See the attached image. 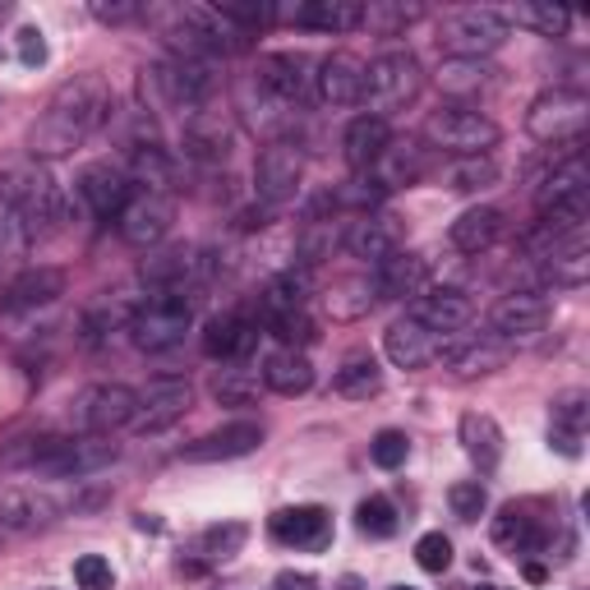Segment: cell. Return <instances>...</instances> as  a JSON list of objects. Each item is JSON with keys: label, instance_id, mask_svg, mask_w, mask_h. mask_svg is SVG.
<instances>
[{"label": "cell", "instance_id": "1", "mask_svg": "<svg viewBox=\"0 0 590 590\" xmlns=\"http://www.w3.org/2000/svg\"><path fill=\"white\" fill-rule=\"evenodd\" d=\"M111 115V88L98 75H79L56 88V98L46 102L42 121L29 130L33 157H69L79 144H88Z\"/></svg>", "mask_w": 590, "mask_h": 590}, {"label": "cell", "instance_id": "2", "mask_svg": "<svg viewBox=\"0 0 590 590\" xmlns=\"http://www.w3.org/2000/svg\"><path fill=\"white\" fill-rule=\"evenodd\" d=\"M10 466H29L33 476L46 480H84L98 470L121 461V447L102 434H79V438H29L19 453L5 457Z\"/></svg>", "mask_w": 590, "mask_h": 590}, {"label": "cell", "instance_id": "3", "mask_svg": "<svg viewBox=\"0 0 590 590\" xmlns=\"http://www.w3.org/2000/svg\"><path fill=\"white\" fill-rule=\"evenodd\" d=\"M424 88V75H420V60L411 52H383L365 65V84H360V107L365 115H379L388 121L392 111L411 107Z\"/></svg>", "mask_w": 590, "mask_h": 590}, {"label": "cell", "instance_id": "4", "mask_svg": "<svg viewBox=\"0 0 590 590\" xmlns=\"http://www.w3.org/2000/svg\"><path fill=\"white\" fill-rule=\"evenodd\" d=\"M424 144L447 153V157H485L499 144V125H493L480 107L447 102V107L430 111V121H424Z\"/></svg>", "mask_w": 590, "mask_h": 590}, {"label": "cell", "instance_id": "5", "mask_svg": "<svg viewBox=\"0 0 590 590\" xmlns=\"http://www.w3.org/2000/svg\"><path fill=\"white\" fill-rule=\"evenodd\" d=\"M438 42L453 60H485L508 42V19L503 10H489V5L447 10L438 19Z\"/></svg>", "mask_w": 590, "mask_h": 590}, {"label": "cell", "instance_id": "6", "mask_svg": "<svg viewBox=\"0 0 590 590\" xmlns=\"http://www.w3.org/2000/svg\"><path fill=\"white\" fill-rule=\"evenodd\" d=\"M194 327V300L185 291H157L148 304H138L130 314V337L138 350H171L185 342V333Z\"/></svg>", "mask_w": 590, "mask_h": 590}, {"label": "cell", "instance_id": "7", "mask_svg": "<svg viewBox=\"0 0 590 590\" xmlns=\"http://www.w3.org/2000/svg\"><path fill=\"white\" fill-rule=\"evenodd\" d=\"M590 125V98L577 88H549V92H539V98L531 102L526 111V130L535 144H581V134Z\"/></svg>", "mask_w": 590, "mask_h": 590}, {"label": "cell", "instance_id": "8", "mask_svg": "<svg viewBox=\"0 0 590 590\" xmlns=\"http://www.w3.org/2000/svg\"><path fill=\"white\" fill-rule=\"evenodd\" d=\"M0 194L19 208V218H23V226H29V235H52L65 222L60 185L46 176L42 167H14L5 176V185H0Z\"/></svg>", "mask_w": 590, "mask_h": 590}, {"label": "cell", "instance_id": "9", "mask_svg": "<svg viewBox=\"0 0 590 590\" xmlns=\"http://www.w3.org/2000/svg\"><path fill=\"white\" fill-rule=\"evenodd\" d=\"M304 176V148L296 138H268V148L254 162V190L264 203H287L300 190Z\"/></svg>", "mask_w": 590, "mask_h": 590}, {"label": "cell", "instance_id": "10", "mask_svg": "<svg viewBox=\"0 0 590 590\" xmlns=\"http://www.w3.org/2000/svg\"><path fill=\"white\" fill-rule=\"evenodd\" d=\"M194 407V388L185 379H153L148 388H134V420L130 430L138 434H157L171 430L176 420H185V411Z\"/></svg>", "mask_w": 590, "mask_h": 590}, {"label": "cell", "instance_id": "11", "mask_svg": "<svg viewBox=\"0 0 590 590\" xmlns=\"http://www.w3.org/2000/svg\"><path fill=\"white\" fill-rule=\"evenodd\" d=\"M171 222H176V199H171V194L138 190V194H130V203L121 208V218H115V231H121V241L148 249V245H157V241H167Z\"/></svg>", "mask_w": 590, "mask_h": 590}, {"label": "cell", "instance_id": "12", "mask_svg": "<svg viewBox=\"0 0 590 590\" xmlns=\"http://www.w3.org/2000/svg\"><path fill=\"white\" fill-rule=\"evenodd\" d=\"M254 84L264 88L268 98H277V102H287V107L300 111L304 102H310V92H314V65L304 56H296V52H272V56L258 60Z\"/></svg>", "mask_w": 590, "mask_h": 590}, {"label": "cell", "instance_id": "13", "mask_svg": "<svg viewBox=\"0 0 590 590\" xmlns=\"http://www.w3.org/2000/svg\"><path fill=\"white\" fill-rule=\"evenodd\" d=\"M75 420H79L84 434L111 438L115 430H125V424L134 420V388H125V383H98V388H88L75 401Z\"/></svg>", "mask_w": 590, "mask_h": 590}, {"label": "cell", "instance_id": "14", "mask_svg": "<svg viewBox=\"0 0 590 590\" xmlns=\"http://www.w3.org/2000/svg\"><path fill=\"white\" fill-rule=\"evenodd\" d=\"M411 319L420 327H430L434 337L453 342L457 333H466V327H470V319H476V304H470V296L457 291V287H434V291H420L415 296Z\"/></svg>", "mask_w": 590, "mask_h": 590}, {"label": "cell", "instance_id": "15", "mask_svg": "<svg viewBox=\"0 0 590 590\" xmlns=\"http://www.w3.org/2000/svg\"><path fill=\"white\" fill-rule=\"evenodd\" d=\"M545 323H549V300L539 296V291H508L499 304L489 310V327H493V337L499 342H526L535 333H545Z\"/></svg>", "mask_w": 590, "mask_h": 590}, {"label": "cell", "instance_id": "16", "mask_svg": "<svg viewBox=\"0 0 590 590\" xmlns=\"http://www.w3.org/2000/svg\"><path fill=\"white\" fill-rule=\"evenodd\" d=\"M75 194L84 199V208L92 212V218L115 222V218H121V208L130 203V194H134V180L125 171H115L111 162H92V167L79 171Z\"/></svg>", "mask_w": 590, "mask_h": 590}, {"label": "cell", "instance_id": "17", "mask_svg": "<svg viewBox=\"0 0 590 590\" xmlns=\"http://www.w3.org/2000/svg\"><path fill=\"white\" fill-rule=\"evenodd\" d=\"M577 148L545 176V185H539V194H535L539 212H590V171H586V157Z\"/></svg>", "mask_w": 590, "mask_h": 590}, {"label": "cell", "instance_id": "18", "mask_svg": "<svg viewBox=\"0 0 590 590\" xmlns=\"http://www.w3.org/2000/svg\"><path fill=\"white\" fill-rule=\"evenodd\" d=\"M365 84V60L350 52H333L314 65V98L323 107H356Z\"/></svg>", "mask_w": 590, "mask_h": 590}, {"label": "cell", "instance_id": "19", "mask_svg": "<svg viewBox=\"0 0 590 590\" xmlns=\"http://www.w3.org/2000/svg\"><path fill=\"white\" fill-rule=\"evenodd\" d=\"M258 443H264V430L254 420H231L222 430H208L203 438H194L180 457L185 461H235V457L258 453Z\"/></svg>", "mask_w": 590, "mask_h": 590}, {"label": "cell", "instance_id": "20", "mask_svg": "<svg viewBox=\"0 0 590 590\" xmlns=\"http://www.w3.org/2000/svg\"><path fill=\"white\" fill-rule=\"evenodd\" d=\"M443 337H434L430 327H420L411 314L407 319H397L388 333H383V350H388V360L397 369H424V365H434L443 360Z\"/></svg>", "mask_w": 590, "mask_h": 590}, {"label": "cell", "instance_id": "21", "mask_svg": "<svg viewBox=\"0 0 590 590\" xmlns=\"http://www.w3.org/2000/svg\"><path fill=\"white\" fill-rule=\"evenodd\" d=\"M401 241H407V231H401L397 218H388V212H360L342 245L356 258H365V264H383L388 254L401 249Z\"/></svg>", "mask_w": 590, "mask_h": 590}, {"label": "cell", "instance_id": "22", "mask_svg": "<svg viewBox=\"0 0 590 590\" xmlns=\"http://www.w3.org/2000/svg\"><path fill=\"white\" fill-rule=\"evenodd\" d=\"M424 281H430V264H424L420 254H411V249H397V254L383 258V264H374L369 287H374L379 300H407V296L424 291Z\"/></svg>", "mask_w": 590, "mask_h": 590}, {"label": "cell", "instance_id": "23", "mask_svg": "<svg viewBox=\"0 0 590 590\" xmlns=\"http://www.w3.org/2000/svg\"><path fill=\"white\" fill-rule=\"evenodd\" d=\"M272 535L291 549H323L333 539V516L319 503H300V508H281L272 516Z\"/></svg>", "mask_w": 590, "mask_h": 590}, {"label": "cell", "instance_id": "24", "mask_svg": "<svg viewBox=\"0 0 590 590\" xmlns=\"http://www.w3.org/2000/svg\"><path fill=\"white\" fill-rule=\"evenodd\" d=\"M65 296V272L60 268H23L5 296H0V310H10V314H23V310H42V304H56Z\"/></svg>", "mask_w": 590, "mask_h": 590}, {"label": "cell", "instance_id": "25", "mask_svg": "<svg viewBox=\"0 0 590 590\" xmlns=\"http://www.w3.org/2000/svg\"><path fill=\"white\" fill-rule=\"evenodd\" d=\"M254 342H258V323L245 319V314H235V310L208 319V327H203V350L212 360H222V365L245 360L254 350Z\"/></svg>", "mask_w": 590, "mask_h": 590}, {"label": "cell", "instance_id": "26", "mask_svg": "<svg viewBox=\"0 0 590 590\" xmlns=\"http://www.w3.org/2000/svg\"><path fill=\"white\" fill-rule=\"evenodd\" d=\"M586 420H590V397L586 388H568L554 397V420H549V443L563 457H581L586 443Z\"/></svg>", "mask_w": 590, "mask_h": 590}, {"label": "cell", "instance_id": "27", "mask_svg": "<svg viewBox=\"0 0 590 590\" xmlns=\"http://www.w3.org/2000/svg\"><path fill=\"white\" fill-rule=\"evenodd\" d=\"M296 29H314V33H350L365 29V5L356 0H304V5L287 10Z\"/></svg>", "mask_w": 590, "mask_h": 590}, {"label": "cell", "instance_id": "28", "mask_svg": "<svg viewBox=\"0 0 590 590\" xmlns=\"http://www.w3.org/2000/svg\"><path fill=\"white\" fill-rule=\"evenodd\" d=\"M438 88L447 92V98H457L461 107H470L476 98H485L489 88H499V69H493L489 60H453L447 56L438 65Z\"/></svg>", "mask_w": 590, "mask_h": 590}, {"label": "cell", "instance_id": "29", "mask_svg": "<svg viewBox=\"0 0 590 590\" xmlns=\"http://www.w3.org/2000/svg\"><path fill=\"white\" fill-rule=\"evenodd\" d=\"M443 360L453 365V374H461V379H476V374H493L503 360H508V342H499L493 333L485 337H466V342H447L443 346Z\"/></svg>", "mask_w": 590, "mask_h": 590}, {"label": "cell", "instance_id": "30", "mask_svg": "<svg viewBox=\"0 0 590 590\" xmlns=\"http://www.w3.org/2000/svg\"><path fill=\"white\" fill-rule=\"evenodd\" d=\"M258 374H264V388H272L277 397H300V392L314 388V365H310V356H304V350H291V346L272 350Z\"/></svg>", "mask_w": 590, "mask_h": 590}, {"label": "cell", "instance_id": "31", "mask_svg": "<svg viewBox=\"0 0 590 590\" xmlns=\"http://www.w3.org/2000/svg\"><path fill=\"white\" fill-rule=\"evenodd\" d=\"M388 144H392L388 121H379V115H356V121L346 125L342 153H346V162H350L356 171H369L374 162H379V157L388 153Z\"/></svg>", "mask_w": 590, "mask_h": 590}, {"label": "cell", "instance_id": "32", "mask_svg": "<svg viewBox=\"0 0 590 590\" xmlns=\"http://www.w3.org/2000/svg\"><path fill=\"white\" fill-rule=\"evenodd\" d=\"M461 447H466V457L476 461L480 470H493L503 461V430L493 424V415L466 411L461 415Z\"/></svg>", "mask_w": 590, "mask_h": 590}, {"label": "cell", "instance_id": "33", "mask_svg": "<svg viewBox=\"0 0 590 590\" xmlns=\"http://www.w3.org/2000/svg\"><path fill=\"white\" fill-rule=\"evenodd\" d=\"M447 235H453L457 249L480 254V249H489V245H499V235H503V212H499V208H466Z\"/></svg>", "mask_w": 590, "mask_h": 590}, {"label": "cell", "instance_id": "34", "mask_svg": "<svg viewBox=\"0 0 590 590\" xmlns=\"http://www.w3.org/2000/svg\"><path fill=\"white\" fill-rule=\"evenodd\" d=\"M539 268H545V281L549 287H581L590 277V245H586V231L572 235L568 245H558L549 258H539Z\"/></svg>", "mask_w": 590, "mask_h": 590}, {"label": "cell", "instance_id": "35", "mask_svg": "<svg viewBox=\"0 0 590 590\" xmlns=\"http://www.w3.org/2000/svg\"><path fill=\"white\" fill-rule=\"evenodd\" d=\"M374 180H379V190L388 194V190H401V185H411V180H420L424 176V157H420V148H401V144H388V153L374 162Z\"/></svg>", "mask_w": 590, "mask_h": 590}, {"label": "cell", "instance_id": "36", "mask_svg": "<svg viewBox=\"0 0 590 590\" xmlns=\"http://www.w3.org/2000/svg\"><path fill=\"white\" fill-rule=\"evenodd\" d=\"M493 545L512 549V554H531V549L545 545V535H539L535 516H526L522 508H503L499 516H493Z\"/></svg>", "mask_w": 590, "mask_h": 590}, {"label": "cell", "instance_id": "37", "mask_svg": "<svg viewBox=\"0 0 590 590\" xmlns=\"http://www.w3.org/2000/svg\"><path fill=\"white\" fill-rule=\"evenodd\" d=\"M333 388H337L342 397L365 401V397H374V392L383 388V369H379V360H374L369 350H356V356H346V360H342Z\"/></svg>", "mask_w": 590, "mask_h": 590}, {"label": "cell", "instance_id": "38", "mask_svg": "<svg viewBox=\"0 0 590 590\" xmlns=\"http://www.w3.org/2000/svg\"><path fill=\"white\" fill-rule=\"evenodd\" d=\"M304 300H310V272H281L268 281L264 300H258V314L272 319V314H291V310H304Z\"/></svg>", "mask_w": 590, "mask_h": 590}, {"label": "cell", "instance_id": "39", "mask_svg": "<svg viewBox=\"0 0 590 590\" xmlns=\"http://www.w3.org/2000/svg\"><path fill=\"white\" fill-rule=\"evenodd\" d=\"M258 388H264V374L245 360H231L218 379H212V397H218L222 407H249V401L258 397Z\"/></svg>", "mask_w": 590, "mask_h": 590}, {"label": "cell", "instance_id": "40", "mask_svg": "<svg viewBox=\"0 0 590 590\" xmlns=\"http://www.w3.org/2000/svg\"><path fill=\"white\" fill-rule=\"evenodd\" d=\"M323 304H327V314L333 319H360V314H369V304H374V287L365 277H346L323 296Z\"/></svg>", "mask_w": 590, "mask_h": 590}, {"label": "cell", "instance_id": "41", "mask_svg": "<svg viewBox=\"0 0 590 590\" xmlns=\"http://www.w3.org/2000/svg\"><path fill=\"white\" fill-rule=\"evenodd\" d=\"M46 508L37 493H23V489H10V493H0V526H10V531H29L37 522H46Z\"/></svg>", "mask_w": 590, "mask_h": 590}, {"label": "cell", "instance_id": "42", "mask_svg": "<svg viewBox=\"0 0 590 590\" xmlns=\"http://www.w3.org/2000/svg\"><path fill=\"white\" fill-rule=\"evenodd\" d=\"M503 19H508V29L516 23V29H531V33H539V37H558V33L572 23V14L558 10V5H516V10H508Z\"/></svg>", "mask_w": 590, "mask_h": 590}, {"label": "cell", "instance_id": "43", "mask_svg": "<svg viewBox=\"0 0 590 590\" xmlns=\"http://www.w3.org/2000/svg\"><path fill=\"white\" fill-rule=\"evenodd\" d=\"M499 180V162H493L489 153L485 157H457L453 167H447V185L453 190H489V185Z\"/></svg>", "mask_w": 590, "mask_h": 590}, {"label": "cell", "instance_id": "44", "mask_svg": "<svg viewBox=\"0 0 590 590\" xmlns=\"http://www.w3.org/2000/svg\"><path fill=\"white\" fill-rule=\"evenodd\" d=\"M264 327L281 342V346H291V350H300V346H310L319 333H314V319L304 314V310H291V314H272V319H264Z\"/></svg>", "mask_w": 590, "mask_h": 590}, {"label": "cell", "instance_id": "45", "mask_svg": "<svg viewBox=\"0 0 590 590\" xmlns=\"http://www.w3.org/2000/svg\"><path fill=\"white\" fill-rule=\"evenodd\" d=\"M356 526H360L365 535H374V539H388V535H397V508L374 493V499H365V503L356 508Z\"/></svg>", "mask_w": 590, "mask_h": 590}, {"label": "cell", "instance_id": "46", "mask_svg": "<svg viewBox=\"0 0 590 590\" xmlns=\"http://www.w3.org/2000/svg\"><path fill=\"white\" fill-rule=\"evenodd\" d=\"M23 245H29V226H23L19 208L0 194V264H5V258H19Z\"/></svg>", "mask_w": 590, "mask_h": 590}, {"label": "cell", "instance_id": "47", "mask_svg": "<svg viewBox=\"0 0 590 590\" xmlns=\"http://www.w3.org/2000/svg\"><path fill=\"white\" fill-rule=\"evenodd\" d=\"M245 539H249V526L226 522V526H208L203 539H199V549H203L208 558H231V554H241Z\"/></svg>", "mask_w": 590, "mask_h": 590}, {"label": "cell", "instance_id": "48", "mask_svg": "<svg viewBox=\"0 0 590 590\" xmlns=\"http://www.w3.org/2000/svg\"><path fill=\"white\" fill-rule=\"evenodd\" d=\"M447 503H453V516H461V522H480L485 508H489V493L480 480H461L447 489Z\"/></svg>", "mask_w": 590, "mask_h": 590}, {"label": "cell", "instance_id": "49", "mask_svg": "<svg viewBox=\"0 0 590 590\" xmlns=\"http://www.w3.org/2000/svg\"><path fill=\"white\" fill-rule=\"evenodd\" d=\"M369 457H374V466H383V470L407 466V457H411V438L401 434V430H383V434H374Z\"/></svg>", "mask_w": 590, "mask_h": 590}, {"label": "cell", "instance_id": "50", "mask_svg": "<svg viewBox=\"0 0 590 590\" xmlns=\"http://www.w3.org/2000/svg\"><path fill=\"white\" fill-rule=\"evenodd\" d=\"M415 563L424 572H447L453 568V539H447L443 531H430L415 539Z\"/></svg>", "mask_w": 590, "mask_h": 590}, {"label": "cell", "instance_id": "51", "mask_svg": "<svg viewBox=\"0 0 590 590\" xmlns=\"http://www.w3.org/2000/svg\"><path fill=\"white\" fill-rule=\"evenodd\" d=\"M75 581H79V590H111L115 572H111V563L102 554H84L75 563Z\"/></svg>", "mask_w": 590, "mask_h": 590}, {"label": "cell", "instance_id": "52", "mask_svg": "<svg viewBox=\"0 0 590 590\" xmlns=\"http://www.w3.org/2000/svg\"><path fill=\"white\" fill-rule=\"evenodd\" d=\"M19 60H23V65H42V60H46V42H42L37 29H23V33H19Z\"/></svg>", "mask_w": 590, "mask_h": 590}, {"label": "cell", "instance_id": "53", "mask_svg": "<svg viewBox=\"0 0 590 590\" xmlns=\"http://www.w3.org/2000/svg\"><path fill=\"white\" fill-rule=\"evenodd\" d=\"M272 590H319V581L310 572H277Z\"/></svg>", "mask_w": 590, "mask_h": 590}, {"label": "cell", "instance_id": "54", "mask_svg": "<svg viewBox=\"0 0 590 590\" xmlns=\"http://www.w3.org/2000/svg\"><path fill=\"white\" fill-rule=\"evenodd\" d=\"M92 14H98L102 23H125L138 14V5H92Z\"/></svg>", "mask_w": 590, "mask_h": 590}, {"label": "cell", "instance_id": "55", "mask_svg": "<svg viewBox=\"0 0 590 590\" xmlns=\"http://www.w3.org/2000/svg\"><path fill=\"white\" fill-rule=\"evenodd\" d=\"M392 590H415V586H392Z\"/></svg>", "mask_w": 590, "mask_h": 590}, {"label": "cell", "instance_id": "56", "mask_svg": "<svg viewBox=\"0 0 590 590\" xmlns=\"http://www.w3.org/2000/svg\"><path fill=\"white\" fill-rule=\"evenodd\" d=\"M485 590H493V586H485Z\"/></svg>", "mask_w": 590, "mask_h": 590}]
</instances>
